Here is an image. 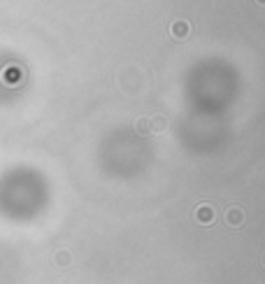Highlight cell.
I'll use <instances>...</instances> for the list:
<instances>
[{"mask_svg": "<svg viewBox=\"0 0 265 284\" xmlns=\"http://www.w3.org/2000/svg\"><path fill=\"white\" fill-rule=\"evenodd\" d=\"M195 221L202 224V226H210V224L214 221V208L207 203L198 205V208H195Z\"/></svg>", "mask_w": 265, "mask_h": 284, "instance_id": "1", "label": "cell"}, {"mask_svg": "<svg viewBox=\"0 0 265 284\" xmlns=\"http://www.w3.org/2000/svg\"><path fill=\"white\" fill-rule=\"evenodd\" d=\"M226 224H228V226H233V229L242 226V224H244V210L237 208V205L228 208V212H226Z\"/></svg>", "mask_w": 265, "mask_h": 284, "instance_id": "2", "label": "cell"}, {"mask_svg": "<svg viewBox=\"0 0 265 284\" xmlns=\"http://www.w3.org/2000/svg\"><path fill=\"white\" fill-rule=\"evenodd\" d=\"M170 35L177 37V40H184V37H189L191 35V24H189V21H184V19L175 21V24L170 26Z\"/></svg>", "mask_w": 265, "mask_h": 284, "instance_id": "3", "label": "cell"}, {"mask_svg": "<svg viewBox=\"0 0 265 284\" xmlns=\"http://www.w3.org/2000/svg\"><path fill=\"white\" fill-rule=\"evenodd\" d=\"M149 121H151V131H156V133H163L165 128H168V121H165V117H160V114H156Z\"/></svg>", "mask_w": 265, "mask_h": 284, "instance_id": "4", "label": "cell"}, {"mask_svg": "<svg viewBox=\"0 0 265 284\" xmlns=\"http://www.w3.org/2000/svg\"><path fill=\"white\" fill-rule=\"evenodd\" d=\"M135 131H137V133H149V131H151V121H149L147 117H140V119L135 121Z\"/></svg>", "mask_w": 265, "mask_h": 284, "instance_id": "5", "label": "cell"}, {"mask_svg": "<svg viewBox=\"0 0 265 284\" xmlns=\"http://www.w3.org/2000/svg\"><path fill=\"white\" fill-rule=\"evenodd\" d=\"M70 261H72L70 252H58L56 254V263L58 266H70Z\"/></svg>", "mask_w": 265, "mask_h": 284, "instance_id": "6", "label": "cell"}, {"mask_svg": "<svg viewBox=\"0 0 265 284\" xmlns=\"http://www.w3.org/2000/svg\"><path fill=\"white\" fill-rule=\"evenodd\" d=\"M256 3H258V5H260V7H265V0H256Z\"/></svg>", "mask_w": 265, "mask_h": 284, "instance_id": "7", "label": "cell"}, {"mask_svg": "<svg viewBox=\"0 0 265 284\" xmlns=\"http://www.w3.org/2000/svg\"><path fill=\"white\" fill-rule=\"evenodd\" d=\"M263 263H265V254H263Z\"/></svg>", "mask_w": 265, "mask_h": 284, "instance_id": "8", "label": "cell"}]
</instances>
